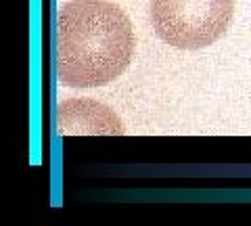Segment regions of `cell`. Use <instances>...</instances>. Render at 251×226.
Listing matches in <instances>:
<instances>
[{
  "label": "cell",
  "mask_w": 251,
  "mask_h": 226,
  "mask_svg": "<svg viewBox=\"0 0 251 226\" xmlns=\"http://www.w3.org/2000/svg\"><path fill=\"white\" fill-rule=\"evenodd\" d=\"M234 0H151V23L168 46L197 50L228 29Z\"/></svg>",
  "instance_id": "2"
},
{
  "label": "cell",
  "mask_w": 251,
  "mask_h": 226,
  "mask_svg": "<svg viewBox=\"0 0 251 226\" xmlns=\"http://www.w3.org/2000/svg\"><path fill=\"white\" fill-rule=\"evenodd\" d=\"M57 132L63 136L124 134V124L107 105L92 99H69L57 111Z\"/></svg>",
  "instance_id": "3"
},
{
  "label": "cell",
  "mask_w": 251,
  "mask_h": 226,
  "mask_svg": "<svg viewBox=\"0 0 251 226\" xmlns=\"http://www.w3.org/2000/svg\"><path fill=\"white\" fill-rule=\"evenodd\" d=\"M134 46V27L117 4L72 0L57 19V75L72 88L105 86L128 69Z\"/></svg>",
  "instance_id": "1"
}]
</instances>
